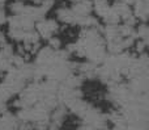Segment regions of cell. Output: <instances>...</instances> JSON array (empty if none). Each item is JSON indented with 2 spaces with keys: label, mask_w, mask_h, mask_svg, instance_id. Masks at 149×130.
<instances>
[{
  "label": "cell",
  "mask_w": 149,
  "mask_h": 130,
  "mask_svg": "<svg viewBox=\"0 0 149 130\" xmlns=\"http://www.w3.org/2000/svg\"><path fill=\"white\" fill-rule=\"evenodd\" d=\"M34 28H36V32L39 34L41 38L49 39L51 37H54V34L56 33V30L59 29V24L55 20H46L43 17L37 21Z\"/></svg>",
  "instance_id": "1"
},
{
  "label": "cell",
  "mask_w": 149,
  "mask_h": 130,
  "mask_svg": "<svg viewBox=\"0 0 149 130\" xmlns=\"http://www.w3.org/2000/svg\"><path fill=\"white\" fill-rule=\"evenodd\" d=\"M72 12L76 16H89L93 11V4L90 0H79V1H74L73 7L71 8Z\"/></svg>",
  "instance_id": "2"
},
{
  "label": "cell",
  "mask_w": 149,
  "mask_h": 130,
  "mask_svg": "<svg viewBox=\"0 0 149 130\" xmlns=\"http://www.w3.org/2000/svg\"><path fill=\"white\" fill-rule=\"evenodd\" d=\"M135 4V11L134 16L139 20H141L143 22H145L147 20V16H148V0H136L134 3Z\"/></svg>",
  "instance_id": "3"
},
{
  "label": "cell",
  "mask_w": 149,
  "mask_h": 130,
  "mask_svg": "<svg viewBox=\"0 0 149 130\" xmlns=\"http://www.w3.org/2000/svg\"><path fill=\"white\" fill-rule=\"evenodd\" d=\"M56 15H58V20L65 24H73L74 18H76V15L72 12L71 8H60V9H58Z\"/></svg>",
  "instance_id": "4"
},
{
  "label": "cell",
  "mask_w": 149,
  "mask_h": 130,
  "mask_svg": "<svg viewBox=\"0 0 149 130\" xmlns=\"http://www.w3.org/2000/svg\"><path fill=\"white\" fill-rule=\"evenodd\" d=\"M92 4H93V9L95 11V13H97L101 18H102L103 16L107 13V11L110 9V5H109L107 0H94Z\"/></svg>",
  "instance_id": "5"
},
{
  "label": "cell",
  "mask_w": 149,
  "mask_h": 130,
  "mask_svg": "<svg viewBox=\"0 0 149 130\" xmlns=\"http://www.w3.org/2000/svg\"><path fill=\"white\" fill-rule=\"evenodd\" d=\"M122 1H123V3H126V4H132V3H135V1H136V0H122Z\"/></svg>",
  "instance_id": "6"
},
{
  "label": "cell",
  "mask_w": 149,
  "mask_h": 130,
  "mask_svg": "<svg viewBox=\"0 0 149 130\" xmlns=\"http://www.w3.org/2000/svg\"><path fill=\"white\" fill-rule=\"evenodd\" d=\"M3 1H4V0H0V4H1V3H3Z\"/></svg>",
  "instance_id": "7"
},
{
  "label": "cell",
  "mask_w": 149,
  "mask_h": 130,
  "mask_svg": "<svg viewBox=\"0 0 149 130\" xmlns=\"http://www.w3.org/2000/svg\"><path fill=\"white\" fill-rule=\"evenodd\" d=\"M72 1H73V3H74V1H79V0H72Z\"/></svg>",
  "instance_id": "8"
}]
</instances>
